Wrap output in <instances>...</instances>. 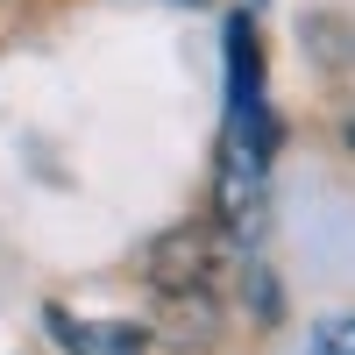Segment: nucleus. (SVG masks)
Masks as SVG:
<instances>
[{"label": "nucleus", "instance_id": "423d86ee", "mask_svg": "<svg viewBox=\"0 0 355 355\" xmlns=\"http://www.w3.org/2000/svg\"><path fill=\"white\" fill-rule=\"evenodd\" d=\"M242 291H249V306H256V320H263V327H277V313H284V299H277V277L263 270L256 256H249V270H242Z\"/></svg>", "mask_w": 355, "mask_h": 355}, {"label": "nucleus", "instance_id": "39448f33", "mask_svg": "<svg viewBox=\"0 0 355 355\" xmlns=\"http://www.w3.org/2000/svg\"><path fill=\"white\" fill-rule=\"evenodd\" d=\"M306 355H355V313H327L306 334Z\"/></svg>", "mask_w": 355, "mask_h": 355}, {"label": "nucleus", "instance_id": "20e7f679", "mask_svg": "<svg viewBox=\"0 0 355 355\" xmlns=\"http://www.w3.org/2000/svg\"><path fill=\"white\" fill-rule=\"evenodd\" d=\"M299 43H306V57L320 71H355V21L348 15H306Z\"/></svg>", "mask_w": 355, "mask_h": 355}, {"label": "nucleus", "instance_id": "f257e3e1", "mask_svg": "<svg viewBox=\"0 0 355 355\" xmlns=\"http://www.w3.org/2000/svg\"><path fill=\"white\" fill-rule=\"evenodd\" d=\"M214 227L227 249H256L263 227H270V164L220 142L214 157Z\"/></svg>", "mask_w": 355, "mask_h": 355}, {"label": "nucleus", "instance_id": "f03ea898", "mask_svg": "<svg viewBox=\"0 0 355 355\" xmlns=\"http://www.w3.org/2000/svg\"><path fill=\"white\" fill-rule=\"evenodd\" d=\"M220 227L214 220H185L150 242V263H142V277H150L157 299H178V291H214L220 277Z\"/></svg>", "mask_w": 355, "mask_h": 355}, {"label": "nucleus", "instance_id": "0eeeda50", "mask_svg": "<svg viewBox=\"0 0 355 355\" xmlns=\"http://www.w3.org/2000/svg\"><path fill=\"white\" fill-rule=\"evenodd\" d=\"M341 142H348V157H355V114H341Z\"/></svg>", "mask_w": 355, "mask_h": 355}, {"label": "nucleus", "instance_id": "7ed1b4c3", "mask_svg": "<svg viewBox=\"0 0 355 355\" xmlns=\"http://www.w3.org/2000/svg\"><path fill=\"white\" fill-rule=\"evenodd\" d=\"M43 320L64 341V355H150V327L135 320H78L64 306H43Z\"/></svg>", "mask_w": 355, "mask_h": 355}, {"label": "nucleus", "instance_id": "6e6552de", "mask_svg": "<svg viewBox=\"0 0 355 355\" xmlns=\"http://www.w3.org/2000/svg\"><path fill=\"white\" fill-rule=\"evenodd\" d=\"M178 8H199V0H178Z\"/></svg>", "mask_w": 355, "mask_h": 355}]
</instances>
